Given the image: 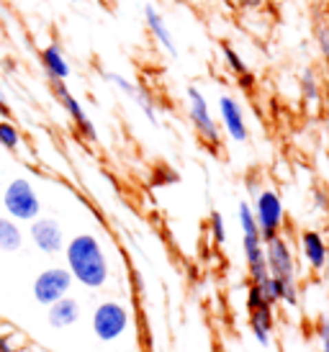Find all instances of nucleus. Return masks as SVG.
I'll return each mask as SVG.
<instances>
[{"label": "nucleus", "mask_w": 329, "mask_h": 352, "mask_svg": "<svg viewBox=\"0 0 329 352\" xmlns=\"http://www.w3.org/2000/svg\"><path fill=\"white\" fill-rule=\"evenodd\" d=\"M67 270L72 280L85 288H103L108 280V260L93 234H78L65 245Z\"/></svg>", "instance_id": "f257e3e1"}, {"label": "nucleus", "mask_w": 329, "mask_h": 352, "mask_svg": "<svg viewBox=\"0 0 329 352\" xmlns=\"http://www.w3.org/2000/svg\"><path fill=\"white\" fill-rule=\"evenodd\" d=\"M265 263H268V275H273L281 283V301L288 306L299 303V283H296V257L290 250L288 239L281 234L270 236L265 242Z\"/></svg>", "instance_id": "f03ea898"}, {"label": "nucleus", "mask_w": 329, "mask_h": 352, "mask_svg": "<svg viewBox=\"0 0 329 352\" xmlns=\"http://www.w3.org/2000/svg\"><path fill=\"white\" fill-rule=\"evenodd\" d=\"M240 226H242V247L244 260H247V270H250L252 283H260L268 278V263H265V242L260 236V229L255 224L250 204H240Z\"/></svg>", "instance_id": "7ed1b4c3"}, {"label": "nucleus", "mask_w": 329, "mask_h": 352, "mask_svg": "<svg viewBox=\"0 0 329 352\" xmlns=\"http://www.w3.org/2000/svg\"><path fill=\"white\" fill-rule=\"evenodd\" d=\"M3 206L8 211V219H13V221H34L41 214L39 193L34 190V186L26 177L10 180L6 193H3Z\"/></svg>", "instance_id": "20e7f679"}, {"label": "nucleus", "mask_w": 329, "mask_h": 352, "mask_svg": "<svg viewBox=\"0 0 329 352\" xmlns=\"http://www.w3.org/2000/svg\"><path fill=\"white\" fill-rule=\"evenodd\" d=\"M252 216H255V224L260 229L262 242H268L270 236L281 234L283 221H286L281 196L275 190H270V188L260 190L257 198H255V206H252Z\"/></svg>", "instance_id": "39448f33"}, {"label": "nucleus", "mask_w": 329, "mask_h": 352, "mask_svg": "<svg viewBox=\"0 0 329 352\" xmlns=\"http://www.w3.org/2000/svg\"><path fill=\"white\" fill-rule=\"evenodd\" d=\"M185 96H188V113H191V121H193L198 137L211 149H219L222 147V129H219L211 108L206 103V96L198 88H188Z\"/></svg>", "instance_id": "423d86ee"}, {"label": "nucleus", "mask_w": 329, "mask_h": 352, "mask_svg": "<svg viewBox=\"0 0 329 352\" xmlns=\"http://www.w3.org/2000/svg\"><path fill=\"white\" fill-rule=\"evenodd\" d=\"M129 327V311L118 301H103L93 311V334L100 342H114Z\"/></svg>", "instance_id": "0eeeda50"}, {"label": "nucleus", "mask_w": 329, "mask_h": 352, "mask_svg": "<svg viewBox=\"0 0 329 352\" xmlns=\"http://www.w3.org/2000/svg\"><path fill=\"white\" fill-rule=\"evenodd\" d=\"M70 285H72V275L65 267H49L41 270L34 280V298L41 306H52L54 301L65 298L70 294Z\"/></svg>", "instance_id": "6e6552de"}, {"label": "nucleus", "mask_w": 329, "mask_h": 352, "mask_svg": "<svg viewBox=\"0 0 329 352\" xmlns=\"http://www.w3.org/2000/svg\"><path fill=\"white\" fill-rule=\"evenodd\" d=\"M31 242L39 247L44 254H57L65 247V232L57 219H34L31 221Z\"/></svg>", "instance_id": "1a4fd4ad"}, {"label": "nucleus", "mask_w": 329, "mask_h": 352, "mask_svg": "<svg viewBox=\"0 0 329 352\" xmlns=\"http://www.w3.org/2000/svg\"><path fill=\"white\" fill-rule=\"evenodd\" d=\"M52 90H54L57 100L62 103V108L70 113V118L75 121V126L83 131V137H87V139H93V142H96V126H93V121L87 118L85 108L80 106V100L67 90V85H65V82H52Z\"/></svg>", "instance_id": "9d476101"}, {"label": "nucleus", "mask_w": 329, "mask_h": 352, "mask_svg": "<svg viewBox=\"0 0 329 352\" xmlns=\"http://www.w3.org/2000/svg\"><path fill=\"white\" fill-rule=\"evenodd\" d=\"M219 113H222V124H224V129H226V134H229L234 142H247L250 131H247L244 111L232 96H222V98H219Z\"/></svg>", "instance_id": "9b49d317"}, {"label": "nucleus", "mask_w": 329, "mask_h": 352, "mask_svg": "<svg viewBox=\"0 0 329 352\" xmlns=\"http://www.w3.org/2000/svg\"><path fill=\"white\" fill-rule=\"evenodd\" d=\"M299 247H301V254H304V260L309 265L311 270H324L327 267V260H329V250H327V242H324V236L319 232H314V229H304L299 236Z\"/></svg>", "instance_id": "f8f14e48"}, {"label": "nucleus", "mask_w": 329, "mask_h": 352, "mask_svg": "<svg viewBox=\"0 0 329 352\" xmlns=\"http://www.w3.org/2000/svg\"><path fill=\"white\" fill-rule=\"evenodd\" d=\"M273 327H275V314H273L270 303H262L257 309H250V329L255 334V340L268 347L273 337Z\"/></svg>", "instance_id": "ddd939ff"}, {"label": "nucleus", "mask_w": 329, "mask_h": 352, "mask_svg": "<svg viewBox=\"0 0 329 352\" xmlns=\"http://www.w3.org/2000/svg\"><path fill=\"white\" fill-rule=\"evenodd\" d=\"M41 67H44V72H47V78L52 82H65L70 78V72H72L67 57L62 54V50H59L57 44L44 47V52H41Z\"/></svg>", "instance_id": "4468645a"}, {"label": "nucleus", "mask_w": 329, "mask_h": 352, "mask_svg": "<svg viewBox=\"0 0 329 352\" xmlns=\"http://www.w3.org/2000/svg\"><path fill=\"white\" fill-rule=\"evenodd\" d=\"M78 319H80V303L75 298H70V296H65V298H59V301H54L49 306V324L54 329H67Z\"/></svg>", "instance_id": "2eb2a0df"}, {"label": "nucleus", "mask_w": 329, "mask_h": 352, "mask_svg": "<svg viewBox=\"0 0 329 352\" xmlns=\"http://www.w3.org/2000/svg\"><path fill=\"white\" fill-rule=\"evenodd\" d=\"M145 19H147L149 31H152V36L157 39V44H160L170 57H175V54H178V47H175V39H173V34H170V29L164 26V19L160 16V10H157L155 6H147Z\"/></svg>", "instance_id": "dca6fc26"}, {"label": "nucleus", "mask_w": 329, "mask_h": 352, "mask_svg": "<svg viewBox=\"0 0 329 352\" xmlns=\"http://www.w3.org/2000/svg\"><path fill=\"white\" fill-rule=\"evenodd\" d=\"M21 245H23L21 226L8 216H0V252H19Z\"/></svg>", "instance_id": "f3484780"}, {"label": "nucleus", "mask_w": 329, "mask_h": 352, "mask_svg": "<svg viewBox=\"0 0 329 352\" xmlns=\"http://www.w3.org/2000/svg\"><path fill=\"white\" fill-rule=\"evenodd\" d=\"M222 54H224V62H226V67L232 69L234 75H240L242 78V85H252V75H250V67H247V62H244L237 52L229 47V44H222Z\"/></svg>", "instance_id": "a211bd4d"}, {"label": "nucleus", "mask_w": 329, "mask_h": 352, "mask_svg": "<svg viewBox=\"0 0 329 352\" xmlns=\"http://www.w3.org/2000/svg\"><path fill=\"white\" fill-rule=\"evenodd\" d=\"M301 96H304V100H306L309 106H317V103H319L321 93H319V82H317L314 69H304V72H301Z\"/></svg>", "instance_id": "6ab92c4d"}, {"label": "nucleus", "mask_w": 329, "mask_h": 352, "mask_svg": "<svg viewBox=\"0 0 329 352\" xmlns=\"http://www.w3.org/2000/svg\"><path fill=\"white\" fill-rule=\"evenodd\" d=\"M131 98L136 100V106L145 111V116L149 118L152 124H157V106H155V100H152V96H149L145 88H139V85H136L134 93H131Z\"/></svg>", "instance_id": "aec40b11"}, {"label": "nucleus", "mask_w": 329, "mask_h": 352, "mask_svg": "<svg viewBox=\"0 0 329 352\" xmlns=\"http://www.w3.org/2000/svg\"><path fill=\"white\" fill-rule=\"evenodd\" d=\"M0 144L6 149H19L21 147V134H19V129L13 126L10 121H0Z\"/></svg>", "instance_id": "412c9836"}, {"label": "nucleus", "mask_w": 329, "mask_h": 352, "mask_svg": "<svg viewBox=\"0 0 329 352\" xmlns=\"http://www.w3.org/2000/svg\"><path fill=\"white\" fill-rule=\"evenodd\" d=\"M255 285L260 288L262 298H265V301L270 303V306H273V303L281 301V283H278V280H275L273 275H268L265 280H260V283H255Z\"/></svg>", "instance_id": "4be33fe9"}, {"label": "nucleus", "mask_w": 329, "mask_h": 352, "mask_svg": "<svg viewBox=\"0 0 329 352\" xmlns=\"http://www.w3.org/2000/svg\"><path fill=\"white\" fill-rule=\"evenodd\" d=\"M211 236H213V242H219L222 245L224 239H226V226H224V216L219 214V211H213L211 214Z\"/></svg>", "instance_id": "5701e85b"}, {"label": "nucleus", "mask_w": 329, "mask_h": 352, "mask_svg": "<svg viewBox=\"0 0 329 352\" xmlns=\"http://www.w3.org/2000/svg\"><path fill=\"white\" fill-rule=\"evenodd\" d=\"M317 44H319V52L324 62H327L329 67V23H319L317 26Z\"/></svg>", "instance_id": "b1692460"}, {"label": "nucleus", "mask_w": 329, "mask_h": 352, "mask_svg": "<svg viewBox=\"0 0 329 352\" xmlns=\"http://www.w3.org/2000/svg\"><path fill=\"white\" fill-rule=\"evenodd\" d=\"M262 303H268V301L262 298L260 288L252 283V288L247 291V309H257V306H262Z\"/></svg>", "instance_id": "393cba45"}, {"label": "nucleus", "mask_w": 329, "mask_h": 352, "mask_svg": "<svg viewBox=\"0 0 329 352\" xmlns=\"http://www.w3.org/2000/svg\"><path fill=\"white\" fill-rule=\"evenodd\" d=\"M319 340H321V352H329V319H324V322H321Z\"/></svg>", "instance_id": "a878e982"}, {"label": "nucleus", "mask_w": 329, "mask_h": 352, "mask_svg": "<svg viewBox=\"0 0 329 352\" xmlns=\"http://www.w3.org/2000/svg\"><path fill=\"white\" fill-rule=\"evenodd\" d=\"M240 6H244V8H257V6H262V0H237Z\"/></svg>", "instance_id": "bb28decb"}, {"label": "nucleus", "mask_w": 329, "mask_h": 352, "mask_svg": "<svg viewBox=\"0 0 329 352\" xmlns=\"http://www.w3.org/2000/svg\"><path fill=\"white\" fill-rule=\"evenodd\" d=\"M0 352H13V347H10V342L6 337H0Z\"/></svg>", "instance_id": "cd10ccee"}, {"label": "nucleus", "mask_w": 329, "mask_h": 352, "mask_svg": "<svg viewBox=\"0 0 329 352\" xmlns=\"http://www.w3.org/2000/svg\"><path fill=\"white\" fill-rule=\"evenodd\" d=\"M317 206H319V208H327V201H324L321 193H317Z\"/></svg>", "instance_id": "c85d7f7f"}, {"label": "nucleus", "mask_w": 329, "mask_h": 352, "mask_svg": "<svg viewBox=\"0 0 329 352\" xmlns=\"http://www.w3.org/2000/svg\"><path fill=\"white\" fill-rule=\"evenodd\" d=\"M0 111H6V98H3V90H0Z\"/></svg>", "instance_id": "c756f323"}, {"label": "nucleus", "mask_w": 329, "mask_h": 352, "mask_svg": "<svg viewBox=\"0 0 329 352\" xmlns=\"http://www.w3.org/2000/svg\"><path fill=\"white\" fill-rule=\"evenodd\" d=\"M327 98H329V80H327Z\"/></svg>", "instance_id": "7c9ffc66"}, {"label": "nucleus", "mask_w": 329, "mask_h": 352, "mask_svg": "<svg viewBox=\"0 0 329 352\" xmlns=\"http://www.w3.org/2000/svg\"><path fill=\"white\" fill-rule=\"evenodd\" d=\"M72 3H75V0H72Z\"/></svg>", "instance_id": "2f4dec72"}]
</instances>
